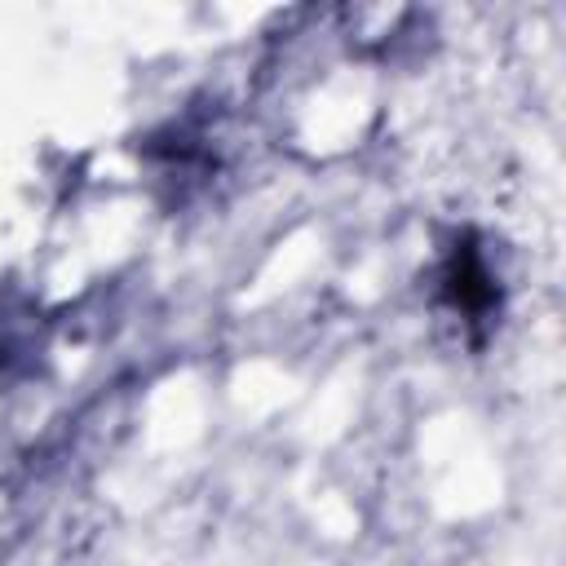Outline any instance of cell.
<instances>
[{
    "label": "cell",
    "mask_w": 566,
    "mask_h": 566,
    "mask_svg": "<svg viewBox=\"0 0 566 566\" xmlns=\"http://www.w3.org/2000/svg\"><path fill=\"white\" fill-rule=\"evenodd\" d=\"M447 283H451V301L460 305V310H486L491 305V279H486V270H482V261L473 256V248H464V252H455V265H451V274H447Z\"/></svg>",
    "instance_id": "1"
}]
</instances>
